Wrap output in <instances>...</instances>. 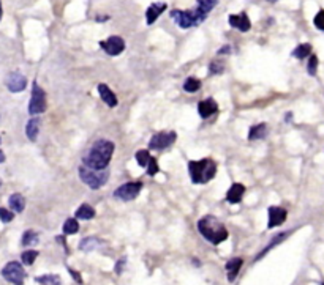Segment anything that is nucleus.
Listing matches in <instances>:
<instances>
[{
  "instance_id": "obj_1",
  "label": "nucleus",
  "mask_w": 324,
  "mask_h": 285,
  "mask_svg": "<svg viewBox=\"0 0 324 285\" xmlns=\"http://www.w3.org/2000/svg\"><path fill=\"white\" fill-rule=\"evenodd\" d=\"M112 154H114V144L111 140H97L92 148H90V152L84 156V167L92 170H106Z\"/></svg>"
},
{
  "instance_id": "obj_2",
  "label": "nucleus",
  "mask_w": 324,
  "mask_h": 285,
  "mask_svg": "<svg viewBox=\"0 0 324 285\" xmlns=\"http://www.w3.org/2000/svg\"><path fill=\"white\" fill-rule=\"evenodd\" d=\"M198 230L202 237L212 244H220L223 241H226L229 237L226 227H224L215 216H204L202 219H199Z\"/></svg>"
},
{
  "instance_id": "obj_3",
  "label": "nucleus",
  "mask_w": 324,
  "mask_h": 285,
  "mask_svg": "<svg viewBox=\"0 0 324 285\" xmlns=\"http://www.w3.org/2000/svg\"><path fill=\"white\" fill-rule=\"evenodd\" d=\"M188 172L195 184L209 183L217 174V162L212 159H201V161H190Z\"/></svg>"
},
{
  "instance_id": "obj_4",
  "label": "nucleus",
  "mask_w": 324,
  "mask_h": 285,
  "mask_svg": "<svg viewBox=\"0 0 324 285\" xmlns=\"http://www.w3.org/2000/svg\"><path fill=\"white\" fill-rule=\"evenodd\" d=\"M171 16L175 22L179 24L180 28H190V27H195L201 24L204 19L207 18V13L201 10L199 6L196 10H188V11H184V10H174L171 11Z\"/></svg>"
},
{
  "instance_id": "obj_5",
  "label": "nucleus",
  "mask_w": 324,
  "mask_h": 285,
  "mask_svg": "<svg viewBox=\"0 0 324 285\" xmlns=\"http://www.w3.org/2000/svg\"><path fill=\"white\" fill-rule=\"evenodd\" d=\"M79 178L84 184H87L90 189H100L104 186L109 178L108 170H92L87 167H79Z\"/></svg>"
},
{
  "instance_id": "obj_6",
  "label": "nucleus",
  "mask_w": 324,
  "mask_h": 285,
  "mask_svg": "<svg viewBox=\"0 0 324 285\" xmlns=\"http://www.w3.org/2000/svg\"><path fill=\"white\" fill-rule=\"evenodd\" d=\"M46 108H48L46 93H45V90L37 84V81H35L32 84V96H30V103H29V113L30 115H40V113L46 112Z\"/></svg>"
},
{
  "instance_id": "obj_7",
  "label": "nucleus",
  "mask_w": 324,
  "mask_h": 285,
  "mask_svg": "<svg viewBox=\"0 0 324 285\" xmlns=\"http://www.w3.org/2000/svg\"><path fill=\"white\" fill-rule=\"evenodd\" d=\"M2 277L5 281H8L13 285H24L25 281V271L23 263L19 262H8L2 269Z\"/></svg>"
},
{
  "instance_id": "obj_8",
  "label": "nucleus",
  "mask_w": 324,
  "mask_h": 285,
  "mask_svg": "<svg viewBox=\"0 0 324 285\" xmlns=\"http://www.w3.org/2000/svg\"><path fill=\"white\" fill-rule=\"evenodd\" d=\"M141 189H143V183L141 181H130V183L122 184V186H119L114 191V197L121 198V200H125V202H130V200H135V198L139 196Z\"/></svg>"
},
{
  "instance_id": "obj_9",
  "label": "nucleus",
  "mask_w": 324,
  "mask_h": 285,
  "mask_svg": "<svg viewBox=\"0 0 324 285\" xmlns=\"http://www.w3.org/2000/svg\"><path fill=\"white\" fill-rule=\"evenodd\" d=\"M175 139H177V134L174 131H163V132H158L150 139L149 142V147L152 150H165V148H170Z\"/></svg>"
},
{
  "instance_id": "obj_10",
  "label": "nucleus",
  "mask_w": 324,
  "mask_h": 285,
  "mask_svg": "<svg viewBox=\"0 0 324 285\" xmlns=\"http://www.w3.org/2000/svg\"><path fill=\"white\" fill-rule=\"evenodd\" d=\"M100 47L109 55H119V54L124 52L125 41L122 40V37H117V35H114V37H109L108 40L100 41Z\"/></svg>"
},
{
  "instance_id": "obj_11",
  "label": "nucleus",
  "mask_w": 324,
  "mask_h": 285,
  "mask_svg": "<svg viewBox=\"0 0 324 285\" xmlns=\"http://www.w3.org/2000/svg\"><path fill=\"white\" fill-rule=\"evenodd\" d=\"M6 87L11 91V93H18V91H23L27 87V79L24 74L21 73H10L6 77Z\"/></svg>"
},
{
  "instance_id": "obj_12",
  "label": "nucleus",
  "mask_w": 324,
  "mask_h": 285,
  "mask_svg": "<svg viewBox=\"0 0 324 285\" xmlns=\"http://www.w3.org/2000/svg\"><path fill=\"white\" fill-rule=\"evenodd\" d=\"M288 218V211L281 206H271L269 208V222H267V229H274V227L281 225Z\"/></svg>"
},
{
  "instance_id": "obj_13",
  "label": "nucleus",
  "mask_w": 324,
  "mask_h": 285,
  "mask_svg": "<svg viewBox=\"0 0 324 285\" xmlns=\"http://www.w3.org/2000/svg\"><path fill=\"white\" fill-rule=\"evenodd\" d=\"M229 24L232 28H237L241 32H249L250 30V21L247 13H242V14H231L229 16Z\"/></svg>"
},
{
  "instance_id": "obj_14",
  "label": "nucleus",
  "mask_w": 324,
  "mask_h": 285,
  "mask_svg": "<svg viewBox=\"0 0 324 285\" xmlns=\"http://www.w3.org/2000/svg\"><path fill=\"white\" fill-rule=\"evenodd\" d=\"M217 110H218V104L215 103L214 98H207V99H204V101H201V103L198 104V112H199V117H201V118L212 117Z\"/></svg>"
},
{
  "instance_id": "obj_15",
  "label": "nucleus",
  "mask_w": 324,
  "mask_h": 285,
  "mask_svg": "<svg viewBox=\"0 0 324 285\" xmlns=\"http://www.w3.org/2000/svg\"><path fill=\"white\" fill-rule=\"evenodd\" d=\"M98 93H100V98L104 101V104L109 106V108H116L117 106V96L112 91L106 84H98Z\"/></svg>"
},
{
  "instance_id": "obj_16",
  "label": "nucleus",
  "mask_w": 324,
  "mask_h": 285,
  "mask_svg": "<svg viewBox=\"0 0 324 285\" xmlns=\"http://www.w3.org/2000/svg\"><path fill=\"white\" fill-rule=\"evenodd\" d=\"M245 194V186L241 183H234L232 186L229 188L228 194H226V200L229 203H239L242 200V197Z\"/></svg>"
},
{
  "instance_id": "obj_17",
  "label": "nucleus",
  "mask_w": 324,
  "mask_h": 285,
  "mask_svg": "<svg viewBox=\"0 0 324 285\" xmlns=\"http://www.w3.org/2000/svg\"><path fill=\"white\" fill-rule=\"evenodd\" d=\"M166 10V3L163 2V3H152L149 8H147V13H146V21H147V24H153L155 21L158 19V16L161 13H163Z\"/></svg>"
},
{
  "instance_id": "obj_18",
  "label": "nucleus",
  "mask_w": 324,
  "mask_h": 285,
  "mask_svg": "<svg viewBox=\"0 0 324 285\" xmlns=\"http://www.w3.org/2000/svg\"><path fill=\"white\" fill-rule=\"evenodd\" d=\"M244 265V260L242 259H231L228 263H226V273H228V281L229 282H234V279L237 277L239 271H241V268Z\"/></svg>"
},
{
  "instance_id": "obj_19",
  "label": "nucleus",
  "mask_w": 324,
  "mask_h": 285,
  "mask_svg": "<svg viewBox=\"0 0 324 285\" xmlns=\"http://www.w3.org/2000/svg\"><path fill=\"white\" fill-rule=\"evenodd\" d=\"M8 205L13 213H23L24 208H25V198L23 194H11L10 198H8Z\"/></svg>"
},
{
  "instance_id": "obj_20",
  "label": "nucleus",
  "mask_w": 324,
  "mask_h": 285,
  "mask_svg": "<svg viewBox=\"0 0 324 285\" xmlns=\"http://www.w3.org/2000/svg\"><path fill=\"white\" fill-rule=\"evenodd\" d=\"M38 132H40V118H30L25 126L27 137H29L32 142H35L38 137Z\"/></svg>"
},
{
  "instance_id": "obj_21",
  "label": "nucleus",
  "mask_w": 324,
  "mask_h": 285,
  "mask_svg": "<svg viewBox=\"0 0 324 285\" xmlns=\"http://www.w3.org/2000/svg\"><path fill=\"white\" fill-rule=\"evenodd\" d=\"M267 125L266 123H259V125H255L253 128H250L249 131V140H258V139H263L267 136Z\"/></svg>"
},
{
  "instance_id": "obj_22",
  "label": "nucleus",
  "mask_w": 324,
  "mask_h": 285,
  "mask_svg": "<svg viewBox=\"0 0 324 285\" xmlns=\"http://www.w3.org/2000/svg\"><path fill=\"white\" fill-rule=\"evenodd\" d=\"M94 218H95L94 206H90V205H87V203H82L79 208L76 210V219L89 220V219H94Z\"/></svg>"
},
{
  "instance_id": "obj_23",
  "label": "nucleus",
  "mask_w": 324,
  "mask_h": 285,
  "mask_svg": "<svg viewBox=\"0 0 324 285\" xmlns=\"http://www.w3.org/2000/svg\"><path fill=\"white\" fill-rule=\"evenodd\" d=\"M35 282L43 285H60V277L57 274H45L40 277H35Z\"/></svg>"
},
{
  "instance_id": "obj_24",
  "label": "nucleus",
  "mask_w": 324,
  "mask_h": 285,
  "mask_svg": "<svg viewBox=\"0 0 324 285\" xmlns=\"http://www.w3.org/2000/svg\"><path fill=\"white\" fill-rule=\"evenodd\" d=\"M310 52H312V46H310L308 43H305V44H299L298 47H296L294 52H293V55L296 57V59L304 60L305 57L310 55Z\"/></svg>"
},
{
  "instance_id": "obj_25",
  "label": "nucleus",
  "mask_w": 324,
  "mask_h": 285,
  "mask_svg": "<svg viewBox=\"0 0 324 285\" xmlns=\"http://www.w3.org/2000/svg\"><path fill=\"white\" fill-rule=\"evenodd\" d=\"M79 232V224H77V220L75 218H70L65 220V224H63V233L65 235H75Z\"/></svg>"
},
{
  "instance_id": "obj_26",
  "label": "nucleus",
  "mask_w": 324,
  "mask_h": 285,
  "mask_svg": "<svg viewBox=\"0 0 324 285\" xmlns=\"http://www.w3.org/2000/svg\"><path fill=\"white\" fill-rule=\"evenodd\" d=\"M201 88V81L196 79V77H188V79L184 82V90L188 91V93H195Z\"/></svg>"
},
{
  "instance_id": "obj_27",
  "label": "nucleus",
  "mask_w": 324,
  "mask_h": 285,
  "mask_svg": "<svg viewBox=\"0 0 324 285\" xmlns=\"http://www.w3.org/2000/svg\"><path fill=\"white\" fill-rule=\"evenodd\" d=\"M23 246H32V244H37L38 243V233L33 232V230H27L23 235Z\"/></svg>"
},
{
  "instance_id": "obj_28",
  "label": "nucleus",
  "mask_w": 324,
  "mask_h": 285,
  "mask_svg": "<svg viewBox=\"0 0 324 285\" xmlns=\"http://www.w3.org/2000/svg\"><path fill=\"white\" fill-rule=\"evenodd\" d=\"M37 257H38V251H33V249H30V251L23 252V255H21V262H23L24 265L30 266V265H33V262Z\"/></svg>"
},
{
  "instance_id": "obj_29",
  "label": "nucleus",
  "mask_w": 324,
  "mask_h": 285,
  "mask_svg": "<svg viewBox=\"0 0 324 285\" xmlns=\"http://www.w3.org/2000/svg\"><path fill=\"white\" fill-rule=\"evenodd\" d=\"M135 158H136V161H138V164L141 167H147V164H149V161H150V153L147 152V150H139V152L135 154Z\"/></svg>"
},
{
  "instance_id": "obj_30",
  "label": "nucleus",
  "mask_w": 324,
  "mask_h": 285,
  "mask_svg": "<svg viewBox=\"0 0 324 285\" xmlns=\"http://www.w3.org/2000/svg\"><path fill=\"white\" fill-rule=\"evenodd\" d=\"M98 244V240H95V238H84L82 241H81V244H79V247L82 249V251H94V247H97Z\"/></svg>"
},
{
  "instance_id": "obj_31",
  "label": "nucleus",
  "mask_w": 324,
  "mask_h": 285,
  "mask_svg": "<svg viewBox=\"0 0 324 285\" xmlns=\"http://www.w3.org/2000/svg\"><path fill=\"white\" fill-rule=\"evenodd\" d=\"M286 235H288V232H285V233H280V235H278V237H275V240H274V241H272V243H271L269 246H267V247H264V249H263V251H261V254H259V255H258V257H256V259L259 260V259H261V257H263V255H264V254H267V252H269V249H272V247H274V246H275V244H278V243H280V241H283V240H285V237H286Z\"/></svg>"
},
{
  "instance_id": "obj_32",
  "label": "nucleus",
  "mask_w": 324,
  "mask_h": 285,
  "mask_svg": "<svg viewBox=\"0 0 324 285\" xmlns=\"http://www.w3.org/2000/svg\"><path fill=\"white\" fill-rule=\"evenodd\" d=\"M316 69H318V57H316V55H310L308 65H307L308 74H310V76H315V74H316Z\"/></svg>"
},
{
  "instance_id": "obj_33",
  "label": "nucleus",
  "mask_w": 324,
  "mask_h": 285,
  "mask_svg": "<svg viewBox=\"0 0 324 285\" xmlns=\"http://www.w3.org/2000/svg\"><path fill=\"white\" fill-rule=\"evenodd\" d=\"M15 219V213H11V210H6V208H0V220L2 222H11Z\"/></svg>"
},
{
  "instance_id": "obj_34",
  "label": "nucleus",
  "mask_w": 324,
  "mask_h": 285,
  "mask_svg": "<svg viewBox=\"0 0 324 285\" xmlns=\"http://www.w3.org/2000/svg\"><path fill=\"white\" fill-rule=\"evenodd\" d=\"M313 24H315L316 28H320V30L324 32V10L318 11V14H316L315 19H313Z\"/></svg>"
},
{
  "instance_id": "obj_35",
  "label": "nucleus",
  "mask_w": 324,
  "mask_h": 285,
  "mask_svg": "<svg viewBox=\"0 0 324 285\" xmlns=\"http://www.w3.org/2000/svg\"><path fill=\"white\" fill-rule=\"evenodd\" d=\"M215 5H217V2H214V0H199V2H198V6H199L201 10L206 11V13H209Z\"/></svg>"
},
{
  "instance_id": "obj_36",
  "label": "nucleus",
  "mask_w": 324,
  "mask_h": 285,
  "mask_svg": "<svg viewBox=\"0 0 324 285\" xmlns=\"http://www.w3.org/2000/svg\"><path fill=\"white\" fill-rule=\"evenodd\" d=\"M158 164H157V159L155 158H150L149 164H147V174H149L150 176H153L155 174H158Z\"/></svg>"
},
{
  "instance_id": "obj_37",
  "label": "nucleus",
  "mask_w": 324,
  "mask_h": 285,
  "mask_svg": "<svg viewBox=\"0 0 324 285\" xmlns=\"http://www.w3.org/2000/svg\"><path fill=\"white\" fill-rule=\"evenodd\" d=\"M209 71H210V74H220L223 71V65L220 62H212L209 66Z\"/></svg>"
},
{
  "instance_id": "obj_38",
  "label": "nucleus",
  "mask_w": 324,
  "mask_h": 285,
  "mask_svg": "<svg viewBox=\"0 0 324 285\" xmlns=\"http://www.w3.org/2000/svg\"><path fill=\"white\" fill-rule=\"evenodd\" d=\"M68 271H70V274H72V276H73V279H76V281H77V282H79V284L82 282V279H81V277H79V273H77V271H73V269H72V268H70V269H68Z\"/></svg>"
},
{
  "instance_id": "obj_39",
  "label": "nucleus",
  "mask_w": 324,
  "mask_h": 285,
  "mask_svg": "<svg viewBox=\"0 0 324 285\" xmlns=\"http://www.w3.org/2000/svg\"><path fill=\"white\" fill-rule=\"evenodd\" d=\"M2 162H5V153L2 152V150H0V164Z\"/></svg>"
},
{
  "instance_id": "obj_40",
  "label": "nucleus",
  "mask_w": 324,
  "mask_h": 285,
  "mask_svg": "<svg viewBox=\"0 0 324 285\" xmlns=\"http://www.w3.org/2000/svg\"><path fill=\"white\" fill-rule=\"evenodd\" d=\"M0 19H2V3H0Z\"/></svg>"
},
{
  "instance_id": "obj_41",
  "label": "nucleus",
  "mask_w": 324,
  "mask_h": 285,
  "mask_svg": "<svg viewBox=\"0 0 324 285\" xmlns=\"http://www.w3.org/2000/svg\"><path fill=\"white\" fill-rule=\"evenodd\" d=\"M0 142H2V139H0Z\"/></svg>"
},
{
  "instance_id": "obj_42",
  "label": "nucleus",
  "mask_w": 324,
  "mask_h": 285,
  "mask_svg": "<svg viewBox=\"0 0 324 285\" xmlns=\"http://www.w3.org/2000/svg\"><path fill=\"white\" fill-rule=\"evenodd\" d=\"M323 285H324V284H323Z\"/></svg>"
}]
</instances>
